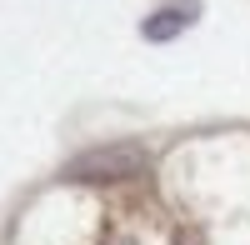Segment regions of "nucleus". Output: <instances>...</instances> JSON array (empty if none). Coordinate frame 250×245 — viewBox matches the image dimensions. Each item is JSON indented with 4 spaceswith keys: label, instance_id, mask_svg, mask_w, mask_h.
<instances>
[{
    "label": "nucleus",
    "instance_id": "nucleus-1",
    "mask_svg": "<svg viewBox=\"0 0 250 245\" xmlns=\"http://www.w3.org/2000/svg\"><path fill=\"white\" fill-rule=\"evenodd\" d=\"M145 170V150L140 145H105V150H85L70 160L75 180H120V175H140Z\"/></svg>",
    "mask_w": 250,
    "mask_h": 245
},
{
    "label": "nucleus",
    "instance_id": "nucleus-2",
    "mask_svg": "<svg viewBox=\"0 0 250 245\" xmlns=\"http://www.w3.org/2000/svg\"><path fill=\"white\" fill-rule=\"evenodd\" d=\"M200 15V5H195V0H170V5H160L150 20H145V40H170V35H180L185 25H190V20Z\"/></svg>",
    "mask_w": 250,
    "mask_h": 245
}]
</instances>
